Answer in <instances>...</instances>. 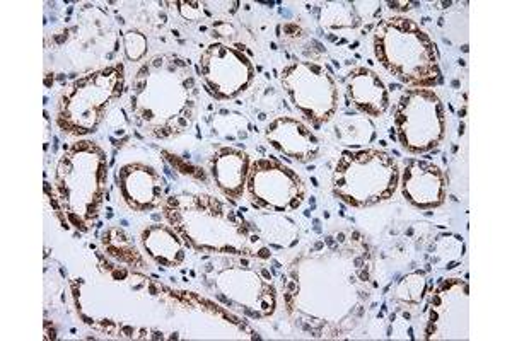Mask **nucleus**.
Listing matches in <instances>:
<instances>
[{
    "label": "nucleus",
    "instance_id": "nucleus-1",
    "mask_svg": "<svg viewBox=\"0 0 512 341\" xmlns=\"http://www.w3.org/2000/svg\"><path fill=\"white\" fill-rule=\"evenodd\" d=\"M376 43H381V48H376L378 57L396 77L410 84H436L439 67L434 47L412 21L390 19L376 35Z\"/></svg>",
    "mask_w": 512,
    "mask_h": 341
},
{
    "label": "nucleus",
    "instance_id": "nucleus-2",
    "mask_svg": "<svg viewBox=\"0 0 512 341\" xmlns=\"http://www.w3.org/2000/svg\"><path fill=\"white\" fill-rule=\"evenodd\" d=\"M396 125L402 144L410 151H429L443 139V106L431 91H412L403 96Z\"/></svg>",
    "mask_w": 512,
    "mask_h": 341
},
{
    "label": "nucleus",
    "instance_id": "nucleus-3",
    "mask_svg": "<svg viewBox=\"0 0 512 341\" xmlns=\"http://www.w3.org/2000/svg\"><path fill=\"white\" fill-rule=\"evenodd\" d=\"M403 191L410 202L432 209L444 200V180L439 169L427 162L412 161L405 169Z\"/></svg>",
    "mask_w": 512,
    "mask_h": 341
}]
</instances>
